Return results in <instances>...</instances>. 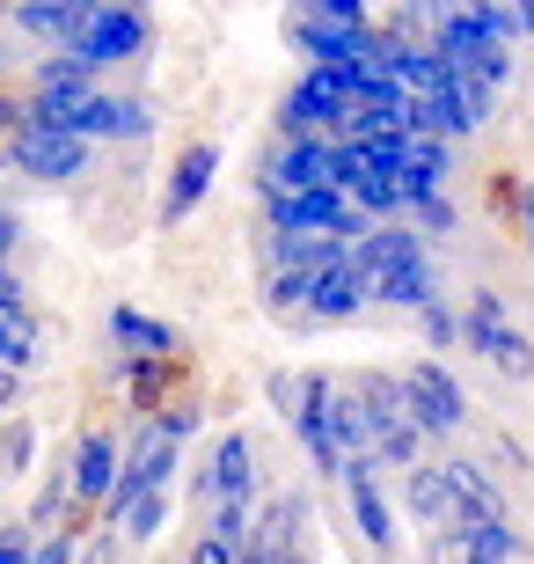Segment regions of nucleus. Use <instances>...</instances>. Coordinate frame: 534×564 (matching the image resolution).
Returning <instances> with one entry per match:
<instances>
[{
  "instance_id": "27",
  "label": "nucleus",
  "mask_w": 534,
  "mask_h": 564,
  "mask_svg": "<svg viewBox=\"0 0 534 564\" xmlns=\"http://www.w3.org/2000/svg\"><path fill=\"white\" fill-rule=\"evenodd\" d=\"M403 220H411L417 235H447L454 228V206H447V198H411V206H403Z\"/></svg>"
},
{
  "instance_id": "12",
  "label": "nucleus",
  "mask_w": 534,
  "mask_h": 564,
  "mask_svg": "<svg viewBox=\"0 0 534 564\" xmlns=\"http://www.w3.org/2000/svg\"><path fill=\"white\" fill-rule=\"evenodd\" d=\"M103 330H110V352H118V359H176V345H184V337L168 330V323L140 315L132 301H110Z\"/></svg>"
},
{
  "instance_id": "36",
  "label": "nucleus",
  "mask_w": 534,
  "mask_h": 564,
  "mask_svg": "<svg viewBox=\"0 0 534 564\" xmlns=\"http://www.w3.org/2000/svg\"><path fill=\"white\" fill-rule=\"evenodd\" d=\"M513 22H520V37H534V0H520V8H513Z\"/></svg>"
},
{
  "instance_id": "5",
  "label": "nucleus",
  "mask_w": 534,
  "mask_h": 564,
  "mask_svg": "<svg viewBox=\"0 0 534 564\" xmlns=\"http://www.w3.org/2000/svg\"><path fill=\"white\" fill-rule=\"evenodd\" d=\"M345 513H351V528H359V543L373 550V557H395V543H403V528H395V506H389V491H381V462L373 455H359V462H345Z\"/></svg>"
},
{
  "instance_id": "17",
  "label": "nucleus",
  "mask_w": 534,
  "mask_h": 564,
  "mask_svg": "<svg viewBox=\"0 0 534 564\" xmlns=\"http://www.w3.org/2000/svg\"><path fill=\"white\" fill-rule=\"evenodd\" d=\"M454 176V140H432V132H411V169H403V206L411 198H447Z\"/></svg>"
},
{
  "instance_id": "14",
  "label": "nucleus",
  "mask_w": 534,
  "mask_h": 564,
  "mask_svg": "<svg viewBox=\"0 0 534 564\" xmlns=\"http://www.w3.org/2000/svg\"><path fill=\"white\" fill-rule=\"evenodd\" d=\"M373 301V279L359 272V264H329L323 279H315V293H308V315H301V323H351V315L367 308Z\"/></svg>"
},
{
  "instance_id": "19",
  "label": "nucleus",
  "mask_w": 534,
  "mask_h": 564,
  "mask_svg": "<svg viewBox=\"0 0 534 564\" xmlns=\"http://www.w3.org/2000/svg\"><path fill=\"white\" fill-rule=\"evenodd\" d=\"M0 367H15V375H37V367H44L37 315H8V308H0Z\"/></svg>"
},
{
  "instance_id": "22",
  "label": "nucleus",
  "mask_w": 534,
  "mask_h": 564,
  "mask_svg": "<svg viewBox=\"0 0 534 564\" xmlns=\"http://www.w3.org/2000/svg\"><path fill=\"white\" fill-rule=\"evenodd\" d=\"M140 147V140H154V104L146 96H118V118H110V147Z\"/></svg>"
},
{
  "instance_id": "28",
  "label": "nucleus",
  "mask_w": 534,
  "mask_h": 564,
  "mask_svg": "<svg viewBox=\"0 0 534 564\" xmlns=\"http://www.w3.org/2000/svg\"><path fill=\"white\" fill-rule=\"evenodd\" d=\"M198 425H206V411H198V403H190V397H176V403H168V411H162V433H168V440H190V433H198Z\"/></svg>"
},
{
  "instance_id": "37",
  "label": "nucleus",
  "mask_w": 534,
  "mask_h": 564,
  "mask_svg": "<svg viewBox=\"0 0 534 564\" xmlns=\"http://www.w3.org/2000/svg\"><path fill=\"white\" fill-rule=\"evenodd\" d=\"M367 564H395V557H367Z\"/></svg>"
},
{
  "instance_id": "11",
  "label": "nucleus",
  "mask_w": 534,
  "mask_h": 564,
  "mask_svg": "<svg viewBox=\"0 0 534 564\" xmlns=\"http://www.w3.org/2000/svg\"><path fill=\"white\" fill-rule=\"evenodd\" d=\"M88 15H96V0H22L8 22H15L22 37H37L44 52H74L81 30H88Z\"/></svg>"
},
{
  "instance_id": "21",
  "label": "nucleus",
  "mask_w": 534,
  "mask_h": 564,
  "mask_svg": "<svg viewBox=\"0 0 534 564\" xmlns=\"http://www.w3.org/2000/svg\"><path fill=\"white\" fill-rule=\"evenodd\" d=\"M30 462H37V425L8 419L0 425V477H30Z\"/></svg>"
},
{
  "instance_id": "35",
  "label": "nucleus",
  "mask_w": 534,
  "mask_h": 564,
  "mask_svg": "<svg viewBox=\"0 0 534 564\" xmlns=\"http://www.w3.org/2000/svg\"><path fill=\"white\" fill-rule=\"evenodd\" d=\"M15 403H22V375H15V367H0V411H15Z\"/></svg>"
},
{
  "instance_id": "20",
  "label": "nucleus",
  "mask_w": 534,
  "mask_h": 564,
  "mask_svg": "<svg viewBox=\"0 0 534 564\" xmlns=\"http://www.w3.org/2000/svg\"><path fill=\"white\" fill-rule=\"evenodd\" d=\"M315 272H264V315H308Z\"/></svg>"
},
{
  "instance_id": "7",
  "label": "nucleus",
  "mask_w": 534,
  "mask_h": 564,
  "mask_svg": "<svg viewBox=\"0 0 534 564\" xmlns=\"http://www.w3.org/2000/svg\"><path fill=\"white\" fill-rule=\"evenodd\" d=\"M212 176H220V140H184V154L168 162L162 198H154V220H162V228H184L190 213L206 206Z\"/></svg>"
},
{
  "instance_id": "8",
  "label": "nucleus",
  "mask_w": 534,
  "mask_h": 564,
  "mask_svg": "<svg viewBox=\"0 0 534 564\" xmlns=\"http://www.w3.org/2000/svg\"><path fill=\"white\" fill-rule=\"evenodd\" d=\"M74 499L81 506H110V491H118L124 477V433H110V425H88L81 440H74Z\"/></svg>"
},
{
  "instance_id": "16",
  "label": "nucleus",
  "mask_w": 534,
  "mask_h": 564,
  "mask_svg": "<svg viewBox=\"0 0 534 564\" xmlns=\"http://www.w3.org/2000/svg\"><path fill=\"white\" fill-rule=\"evenodd\" d=\"M417 257H432L425 250V235L411 228V220H389V228H373L359 250H351V264L367 279H381V272H395V264H417Z\"/></svg>"
},
{
  "instance_id": "30",
  "label": "nucleus",
  "mask_w": 534,
  "mask_h": 564,
  "mask_svg": "<svg viewBox=\"0 0 534 564\" xmlns=\"http://www.w3.org/2000/svg\"><path fill=\"white\" fill-rule=\"evenodd\" d=\"M184 564H242V550L220 543L212 528H198V543H190V557H184Z\"/></svg>"
},
{
  "instance_id": "6",
  "label": "nucleus",
  "mask_w": 534,
  "mask_h": 564,
  "mask_svg": "<svg viewBox=\"0 0 534 564\" xmlns=\"http://www.w3.org/2000/svg\"><path fill=\"white\" fill-rule=\"evenodd\" d=\"M198 499L257 513V447H249V433H235V425H227V433L212 440L206 469H198Z\"/></svg>"
},
{
  "instance_id": "9",
  "label": "nucleus",
  "mask_w": 534,
  "mask_h": 564,
  "mask_svg": "<svg viewBox=\"0 0 534 564\" xmlns=\"http://www.w3.org/2000/svg\"><path fill=\"white\" fill-rule=\"evenodd\" d=\"M447 469H454V499H461V513H454V528H447V535H469V528L513 521V506H505V484H498L491 469H483V462L447 455Z\"/></svg>"
},
{
  "instance_id": "13",
  "label": "nucleus",
  "mask_w": 534,
  "mask_h": 564,
  "mask_svg": "<svg viewBox=\"0 0 534 564\" xmlns=\"http://www.w3.org/2000/svg\"><path fill=\"white\" fill-rule=\"evenodd\" d=\"M403 513H411L417 528H439V535L454 528L461 499H454V469L447 462H417L411 477H403Z\"/></svg>"
},
{
  "instance_id": "26",
  "label": "nucleus",
  "mask_w": 534,
  "mask_h": 564,
  "mask_svg": "<svg viewBox=\"0 0 534 564\" xmlns=\"http://www.w3.org/2000/svg\"><path fill=\"white\" fill-rule=\"evenodd\" d=\"M264 397H271V411L293 425V411H301V397H308V375H264Z\"/></svg>"
},
{
  "instance_id": "2",
  "label": "nucleus",
  "mask_w": 534,
  "mask_h": 564,
  "mask_svg": "<svg viewBox=\"0 0 534 564\" xmlns=\"http://www.w3.org/2000/svg\"><path fill=\"white\" fill-rule=\"evenodd\" d=\"M461 345H469L476 359H491L498 375H513V381L534 375V345H527V330H520L513 315H505V293H491V286H476V293H469V308H461Z\"/></svg>"
},
{
  "instance_id": "3",
  "label": "nucleus",
  "mask_w": 534,
  "mask_h": 564,
  "mask_svg": "<svg viewBox=\"0 0 534 564\" xmlns=\"http://www.w3.org/2000/svg\"><path fill=\"white\" fill-rule=\"evenodd\" d=\"M403 419L425 440H454L469 425V389H461L439 359H411V367H403Z\"/></svg>"
},
{
  "instance_id": "33",
  "label": "nucleus",
  "mask_w": 534,
  "mask_h": 564,
  "mask_svg": "<svg viewBox=\"0 0 534 564\" xmlns=\"http://www.w3.org/2000/svg\"><path fill=\"white\" fill-rule=\"evenodd\" d=\"M15 250H22V220H15L8 206H0V272L15 264Z\"/></svg>"
},
{
  "instance_id": "34",
  "label": "nucleus",
  "mask_w": 534,
  "mask_h": 564,
  "mask_svg": "<svg viewBox=\"0 0 534 564\" xmlns=\"http://www.w3.org/2000/svg\"><path fill=\"white\" fill-rule=\"evenodd\" d=\"M513 213H520V235H527V257H534V184L513 191Z\"/></svg>"
},
{
  "instance_id": "10",
  "label": "nucleus",
  "mask_w": 534,
  "mask_h": 564,
  "mask_svg": "<svg viewBox=\"0 0 534 564\" xmlns=\"http://www.w3.org/2000/svg\"><path fill=\"white\" fill-rule=\"evenodd\" d=\"M30 88H37L44 104H59L66 118H74L88 96H103V74H96L81 52H44V59H30Z\"/></svg>"
},
{
  "instance_id": "18",
  "label": "nucleus",
  "mask_w": 534,
  "mask_h": 564,
  "mask_svg": "<svg viewBox=\"0 0 534 564\" xmlns=\"http://www.w3.org/2000/svg\"><path fill=\"white\" fill-rule=\"evenodd\" d=\"M74 506H81V499H74V469H52V477L37 484V499H30V513H22V521L37 528V535H59V528H74V521H66Z\"/></svg>"
},
{
  "instance_id": "29",
  "label": "nucleus",
  "mask_w": 534,
  "mask_h": 564,
  "mask_svg": "<svg viewBox=\"0 0 534 564\" xmlns=\"http://www.w3.org/2000/svg\"><path fill=\"white\" fill-rule=\"evenodd\" d=\"M37 564H81V528H59L37 543Z\"/></svg>"
},
{
  "instance_id": "32",
  "label": "nucleus",
  "mask_w": 534,
  "mask_h": 564,
  "mask_svg": "<svg viewBox=\"0 0 534 564\" xmlns=\"http://www.w3.org/2000/svg\"><path fill=\"white\" fill-rule=\"evenodd\" d=\"M22 126H30V104H22V96H8V88H0V147L15 140Z\"/></svg>"
},
{
  "instance_id": "1",
  "label": "nucleus",
  "mask_w": 534,
  "mask_h": 564,
  "mask_svg": "<svg viewBox=\"0 0 534 564\" xmlns=\"http://www.w3.org/2000/svg\"><path fill=\"white\" fill-rule=\"evenodd\" d=\"M88 154H96V147L74 132V118H66L59 104L30 96V126L8 140V169L30 176V184H74V176H88Z\"/></svg>"
},
{
  "instance_id": "4",
  "label": "nucleus",
  "mask_w": 534,
  "mask_h": 564,
  "mask_svg": "<svg viewBox=\"0 0 534 564\" xmlns=\"http://www.w3.org/2000/svg\"><path fill=\"white\" fill-rule=\"evenodd\" d=\"M74 52H81L96 74H103V66H124V59H146V52H154V15L132 8V0H96V15H88Z\"/></svg>"
},
{
  "instance_id": "31",
  "label": "nucleus",
  "mask_w": 534,
  "mask_h": 564,
  "mask_svg": "<svg viewBox=\"0 0 534 564\" xmlns=\"http://www.w3.org/2000/svg\"><path fill=\"white\" fill-rule=\"evenodd\" d=\"M0 308H8V315H37V308H30V279H22L15 264L0 272Z\"/></svg>"
},
{
  "instance_id": "15",
  "label": "nucleus",
  "mask_w": 534,
  "mask_h": 564,
  "mask_svg": "<svg viewBox=\"0 0 534 564\" xmlns=\"http://www.w3.org/2000/svg\"><path fill=\"white\" fill-rule=\"evenodd\" d=\"M373 301H389V308L425 315L432 301H447V279H439V264H432V257H417V264H395V272H381V279H373Z\"/></svg>"
},
{
  "instance_id": "24",
  "label": "nucleus",
  "mask_w": 534,
  "mask_h": 564,
  "mask_svg": "<svg viewBox=\"0 0 534 564\" xmlns=\"http://www.w3.org/2000/svg\"><path fill=\"white\" fill-rule=\"evenodd\" d=\"M417 330H425V345L447 352V345H461V308H454V301H432V308L417 315Z\"/></svg>"
},
{
  "instance_id": "23",
  "label": "nucleus",
  "mask_w": 534,
  "mask_h": 564,
  "mask_svg": "<svg viewBox=\"0 0 534 564\" xmlns=\"http://www.w3.org/2000/svg\"><path fill=\"white\" fill-rule=\"evenodd\" d=\"M168 506H176V491H146V499L124 513V535H132V543H154L168 528Z\"/></svg>"
},
{
  "instance_id": "25",
  "label": "nucleus",
  "mask_w": 534,
  "mask_h": 564,
  "mask_svg": "<svg viewBox=\"0 0 534 564\" xmlns=\"http://www.w3.org/2000/svg\"><path fill=\"white\" fill-rule=\"evenodd\" d=\"M37 543H44V535L30 521H8V528H0V564H37Z\"/></svg>"
}]
</instances>
